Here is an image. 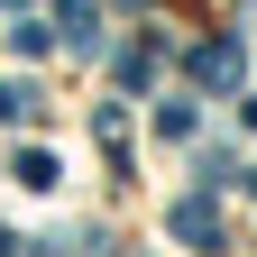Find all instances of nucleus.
Here are the masks:
<instances>
[{
	"label": "nucleus",
	"instance_id": "obj_2",
	"mask_svg": "<svg viewBox=\"0 0 257 257\" xmlns=\"http://www.w3.org/2000/svg\"><path fill=\"white\" fill-rule=\"evenodd\" d=\"M46 110V92L28 83V74H0V119H37Z\"/></svg>",
	"mask_w": 257,
	"mask_h": 257
},
{
	"label": "nucleus",
	"instance_id": "obj_7",
	"mask_svg": "<svg viewBox=\"0 0 257 257\" xmlns=\"http://www.w3.org/2000/svg\"><path fill=\"white\" fill-rule=\"evenodd\" d=\"M0 248H10V230H0Z\"/></svg>",
	"mask_w": 257,
	"mask_h": 257
},
{
	"label": "nucleus",
	"instance_id": "obj_5",
	"mask_svg": "<svg viewBox=\"0 0 257 257\" xmlns=\"http://www.w3.org/2000/svg\"><path fill=\"white\" fill-rule=\"evenodd\" d=\"M156 128L166 138H193V101H156Z\"/></svg>",
	"mask_w": 257,
	"mask_h": 257
},
{
	"label": "nucleus",
	"instance_id": "obj_6",
	"mask_svg": "<svg viewBox=\"0 0 257 257\" xmlns=\"http://www.w3.org/2000/svg\"><path fill=\"white\" fill-rule=\"evenodd\" d=\"M248 193H257V166H248Z\"/></svg>",
	"mask_w": 257,
	"mask_h": 257
},
{
	"label": "nucleus",
	"instance_id": "obj_3",
	"mask_svg": "<svg viewBox=\"0 0 257 257\" xmlns=\"http://www.w3.org/2000/svg\"><path fill=\"white\" fill-rule=\"evenodd\" d=\"M193 74L202 83H239V37H211L202 55H193Z\"/></svg>",
	"mask_w": 257,
	"mask_h": 257
},
{
	"label": "nucleus",
	"instance_id": "obj_4",
	"mask_svg": "<svg viewBox=\"0 0 257 257\" xmlns=\"http://www.w3.org/2000/svg\"><path fill=\"white\" fill-rule=\"evenodd\" d=\"M10 175H19L28 193H46V184H55V156H46V147H28V156H19V166H10Z\"/></svg>",
	"mask_w": 257,
	"mask_h": 257
},
{
	"label": "nucleus",
	"instance_id": "obj_1",
	"mask_svg": "<svg viewBox=\"0 0 257 257\" xmlns=\"http://www.w3.org/2000/svg\"><path fill=\"white\" fill-rule=\"evenodd\" d=\"M166 230H175V239H193V248H220V211L202 202V193H184V202L166 211Z\"/></svg>",
	"mask_w": 257,
	"mask_h": 257
}]
</instances>
